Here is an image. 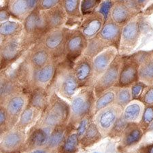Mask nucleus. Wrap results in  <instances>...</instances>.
<instances>
[{"instance_id": "obj_35", "label": "nucleus", "mask_w": 153, "mask_h": 153, "mask_svg": "<svg viewBox=\"0 0 153 153\" xmlns=\"http://www.w3.org/2000/svg\"><path fill=\"white\" fill-rule=\"evenodd\" d=\"M40 112L36 108L31 107V105H28L25 110L22 113L21 117L19 118V121L18 123V128L19 129H23L24 127L28 126L33 121L35 116Z\"/></svg>"}, {"instance_id": "obj_28", "label": "nucleus", "mask_w": 153, "mask_h": 153, "mask_svg": "<svg viewBox=\"0 0 153 153\" xmlns=\"http://www.w3.org/2000/svg\"><path fill=\"white\" fill-rule=\"evenodd\" d=\"M117 86L113 87L110 89L106 91L100 96L96 98L93 106L91 110V113L95 115L99 111L102 110L105 108H107L115 103L116 94H117Z\"/></svg>"}, {"instance_id": "obj_39", "label": "nucleus", "mask_w": 153, "mask_h": 153, "mask_svg": "<svg viewBox=\"0 0 153 153\" xmlns=\"http://www.w3.org/2000/svg\"><path fill=\"white\" fill-rule=\"evenodd\" d=\"M141 127H148L153 123V105L145 107L144 114L141 120Z\"/></svg>"}, {"instance_id": "obj_51", "label": "nucleus", "mask_w": 153, "mask_h": 153, "mask_svg": "<svg viewBox=\"0 0 153 153\" xmlns=\"http://www.w3.org/2000/svg\"><path fill=\"white\" fill-rule=\"evenodd\" d=\"M94 153H98V152H94Z\"/></svg>"}, {"instance_id": "obj_29", "label": "nucleus", "mask_w": 153, "mask_h": 153, "mask_svg": "<svg viewBox=\"0 0 153 153\" xmlns=\"http://www.w3.org/2000/svg\"><path fill=\"white\" fill-rule=\"evenodd\" d=\"M49 97H48L46 89L42 88H36L31 92L29 105L36 108V110L42 112L48 105Z\"/></svg>"}, {"instance_id": "obj_22", "label": "nucleus", "mask_w": 153, "mask_h": 153, "mask_svg": "<svg viewBox=\"0 0 153 153\" xmlns=\"http://www.w3.org/2000/svg\"><path fill=\"white\" fill-rule=\"evenodd\" d=\"M140 63L139 80L148 86L153 85V51L136 53Z\"/></svg>"}, {"instance_id": "obj_4", "label": "nucleus", "mask_w": 153, "mask_h": 153, "mask_svg": "<svg viewBox=\"0 0 153 153\" xmlns=\"http://www.w3.org/2000/svg\"><path fill=\"white\" fill-rule=\"evenodd\" d=\"M34 44L30 42L23 33L0 43V71H5L23 57Z\"/></svg>"}, {"instance_id": "obj_3", "label": "nucleus", "mask_w": 153, "mask_h": 153, "mask_svg": "<svg viewBox=\"0 0 153 153\" xmlns=\"http://www.w3.org/2000/svg\"><path fill=\"white\" fill-rule=\"evenodd\" d=\"M70 118V105L53 92L49 97L48 105L42 112L40 124L44 127H56L63 126Z\"/></svg>"}, {"instance_id": "obj_43", "label": "nucleus", "mask_w": 153, "mask_h": 153, "mask_svg": "<svg viewBox=\"0 0 153 153\" xmlns=\"http://www.w3.org/2000/svg\"><path fill=\"white\" fill-rule=\"evenodd\" d=\"M61 2V0H39L37 8L39 11L47 10L57 6Z\"/></svg>"}, {"instance_id": "obj_10", "label": "nucleus", "mask_w": 153, "mask_h": 153, "mask_svg": "<svg viewBox=\"0 0 153 153\" xmlns=\"http://www.w3.org/2000/svg\"><path fill=\"white\" fill-rule=\"evenodd\" d=\"M87 38L77 29H68L66 36L65 59L71 63L84 55L88 46Z\"/></svg>"}, {"instance_id": "obj_18", "label": "nucleus", "mask_w": 153, "mask_h": 153, "mask_svg": "<svg viewBox=\"0 0 153 153\" xmlns=\"http://www.w3.org/2000/svg\"><path fill=\"white\" fill-rule=\"evenodd\" d=\"M29 97L23 92L12 96L1 105L4 106L8 113L11 125H14L19 120L21 114L29 105Z\"/></svg>"}, {"instance_id": "obj_8", "label": "nucleus", "mask_w": 153, "mask_h": 153, "mask_svg": "<svg viewBox=\"0 0 153 153\" xmlns=\"http://www.w3.org/2000/svg\"><path fill=\"white\" fill-rule=\"evenodd\" d=\"M141 19L138 15L134 16L131 21L123 27L121 39L118 53L124 56L132 52L139 44L142 35Z\"/></svg>"}, {"instance_id": "obj_38", "label": "nucleus", "mask_w": 153, "mask_h": 153, "mask_svg": "<svg viewBox=\"0 0 153 153\" xmlns=\"http://www.w3.org/2000/svg\"><path fill=\"white\" fill-rule=\"evenodd\" d=\"M114 4L115 3L113 0H102V1L99 6L97 11L102 14L105 22L108 21L110 19L111 12H112Z\"/></svg>"}, {"instance_id": "obj_36", "label": "nucleus", "mask_w": 153, "mask_h": 153, "mask_svg": "<svg viewBox=\"0 0 153 153\" xmlns=\"http://www.w3.org/2000/svg\"><path fill=\"white\" fill-rule=\"evenodd\" d=\"M79 139L77 133L69 135L63 143L61 153H75L78 149Z\"/></svg>"}, {"instance_id": "obj_46", "label": "nucleus", "mask_w": 153, "mask_h": 153, "mask_svg": "<svg viewBox=\"0 0 153 153\" xmlns=\"http://www.w3.org/2000/svg\"><path fill=\"white\" fill-rule=\"evenodd\" d=\"M6 123L8 124H10L8 113H7L4 106L1 105V107H0V125H1V127H4V125H6Z\"/></svg>"}, {"instance_id": "obj_41", "label": "nucleus", "mask_w": 153, "mask_h": 153, "mask_svg": "<svg viewBox=\"0 0 153 153\" xmlns=\"http://www.w3.org/2000/svg\"><path fill=\"white\" fill-rule=\"evenodd\" d=\"M140 99V101L146 106L153 105V85L147 86Z\"/></svg>"}, {"instance_id": "obj_34", "label": "nucleus", "mask_w": 153, "mask_h": 153, "mask_svg": "<svg viewBox=\"0 0 153 153\" xmlns=\"http://www.w3.org/2000/svg\"><path fill=\"white\" fill-rule=\"evenodd\" d=\"M65 138V129L63 126L56 127L55 129L50 135L47 144V147L49 149H55L57 148L63 142Z\"/></svg>"}, {"instance_id": "obj_49", "label": "nucleus", "mask_w": 153, "mask_h": 153, "mask_svg": "<svg viewBox=\"0 0 153 153\" xmlns=\"http://www.w3.org/2000/svg\"><path fill=\"white\" fill-rule=\"evenodd\" d=\"M145 153H153V143L146 148Z\"/></svg>"}, {"instance_id": "obj_11", "label": "nucleus", "mask_w": 153, "mask_h": 153, "mask_svg": "<svg viewBox=\"0 0 153 153\" xmlns=\"http://www.w3.org/2000/svg\"><path fill=\"white\" fill-rule=\"evenodd\" d=\"M140 63L136 53L123 56L117 87H130L139 80Z\"/></svg>"}, {"instance_id": "obj_33", "label": "nucleus", "mask_w": 153, "mask_h": 153, "mask_svg": "<svg viewBox=\"0 0 153 153\" xmlns=\"http://www.w3.org/2000/svg\"><path fill=\"white\" fill-rule=\"evenodd\" d=\"M131 88L129 87H117V94H116L115 104L120 106L123 109L133 101Z\"/></svg>"}, {"instance_id": "obj_42", "label": "nucleus", "mask_w": 153, "mask_h": 153, "mask_svg": "<svg viewBox=\"0 0 153 153\" xmlns=\"http://www.w3.org/2000/svg\"><path fill=\"white\" fill-rule=\"evenodd\" d=\"M128 124H129V123L126 122L125 120L123 119V117H121L117 120V122L116 123V124L114 125V127H113L112 129L111 130L110 133L112 132V134L114 135H118L122 134L123 133H124Z\"/></svg>"}, {"instance_id": "obj_19", "label": "nucleus", "mask_w": 153, "mask_h": 153, "mask_svg": "<svg viewBox=\"0 0 153 153\" xmlns=\"http://www.w3.org/2000/svg\"><path fill=\"white\" fill-rule=\"evenodd\" d=\"M105 20L102 14L95 11L87 16H83L78 29L87 39L94 38L104 25Z\"/></svg>"}, {"instance_id": "obj_30", "label": "nucleus", "mask_w": 153, "mask_h": 153, "mask_svg": "<svg viewBox=\"0 0 153 153\" xmlns=\"http://www.w3.org/2000/svg\"><path fill=\"white\" fill-rule=\"evenodd\" d=\"M51 127H44L34 130L29 137V146L32 148H39L47 145L50 137Z\"/></svg>"}, {"instance_id": "obj_1", "label": "nucleus", "mask_w": 153, "mask_h": 153, "mask_svg": "<svg viewBox=\"0 0 153 153\" xmlns=\"http://www.w3.org/2000/svg\"><path fill=\"white\" fill-rule=\"evenodd\" d=\"M61 61L57 59H53L48 65L38 69L31 68L21 61L16 70L12 73L16 76L22 85L27 86L30 88L31 92L38 88L46 89L53 82L56 68Z\"/></svg>"}, {"instance_id": "obj_24", "label": "nucleus", "mask_w": 153, "mask_h": 153, "mask_svg": "<svg viewBox=\"0 0 153 153\" xmlns=\"http://www.w3.org/2000/svg\"><path fill=\"white\" fill-rule=\"evenodd\" d=\"M25 134L19 128L5 133L1 137V150L6 152H12L18 150L23 145Z\"/></svg>"}, {"instance_id": "obj_13", "label": "nucleus", "mask_w": 153, "mask_h": 153, "mask_svg": "<svg viewBox=\"0 0 153 153\" xmlns=\"http://www.w3.org/2000/svg\"><path fill=\"white\" fill-rule=\"evenodd\" d=\"M23 25L24 36L33 44H35L45 34L41 11L37 8L24 20Z\"/></svg>"}, {"instance_id": "obj_7", "label": "nucleus", "mask_w": 153, "mask_h": 153, "mask_svg": "<svg viewBox=\"0 0 153 153\" xmlns=\"http://www.w3.org/2000/svg\"><path fill=\"white\" fill-rule=\"evenodd\" d=\"M68 29L65 27L54 29L46 33L38 41L48 49L54 59L63 61L65 58L66 36Z\"/></svg>"}, {"instance_id": "obj_16", "label": "nucleus", "mask_w": 153, "mask_h": 153, "mask_svg": "<svg viewBox=\"0 0 153 153\" xmlns=\"http://www.w3.org/2000/svg\"><path fill=\"white\" fill-rule=\"evenodd\" d=\"M41 14L45 28V33L54 29L63 27L68 22V17L61 3L53 8L41 11Z\"/></svg>"}, {"instance_id": "obj_37", "label": "nucleus", "mask_w": 153, "mask_h": 153, "mask_svg": "<svg viewBox=\"0 0 153 153\" xmlns=\"http://www.w3.org/2000/svg\"><path fill=\"white\" fill-rule=\"evenodd\" d=\"M102 0H82L80 11L82 16H87L93 12L97 11Z\"/></svg>"}, {"instance_id": "obj_26", "label": "nucleus", "mask_w": 153, "mask_h": 153, "mask_svg": "<svg viewBox=\"0 0 153 153\" xmlns=\"http://www.w3.org/2000/svg\"><path fill=\"white\" fill-rule=\"evenodd\" d=\"M23 33V23L18 21H6L0 23V43L15 38Z\"/></svg>"}, {"instance_id": "obj_6", "label": "nucleus", "mask_w": 153, "mask_h": 153, "mask_svg": "<svg viewBox=\"0 0 153 153\" xmlns=\"http://www.w3.org/2000/svg\"><path fill=\"white\" fill-rule=\"evenodd\" d=\"M96 100L93 86L82 88L71 100L70 118L71 123L80 122L84 117L90 114Z\"/></svg>"}, {"instance_id": "obj_5", "label": "nucleus", "mask_w": 153, "mask_h": 153, "mask_svg": "<svg viewBox=\"0 0 153 153\" xmlns=\"http://www.w3.org/2000/svg\"><path fill=\"white\" fill-rule=\"evenodd\" d=\"M53 80L55 85V91H56L62 97L68 100L73 98L76 91L80 88L74 73L73 63L65 58L57 65Z\"/></svg>"}, {"instance_id": "obj_47", "label": "nucleus", "mask_w": 153, "mask_h": 153, "mask_svg": "<svg viewBox=\"0 0 153 153\" xmlns=\"http://www.w3.org/2000/svg\"><path fill=\"white\" fill-rule=\"evenodd\" d=\"M114 1V3H123V4H128L131 5L133 6L137 7L138 8L137 0H113ZM140 9V8H139Z\"/></svg>"}, {"instance_id": "obj_20", "label": "nucleus", "mask_w": 153, "mask_h": 153, "mask_svg": "<svg viewBox=\"0 0 153 153\" xmlns=\"http://www.w3.org/2000/svg\"><path fill=\"white\" fill-rule=\"evenodd\" d=\"M118 55L119 53L117 48L110 47L105 49L93 59V86Z\"/></svg>"}, {"instance_id": "obj_9", "label": "nucleus", "mask_w": 153, "mask_h": 153, "mask_svg": "<svg viewBox=\"0 0 153 153\" xmlns=\"http://www.w3.org/2000/svg\"><path fill=\"white\" fill-rule=\"evenodd\" d=\"M123 62V56L118 55L102 76L93 86L96 98L113 87L117 86L119 80L120 71Z\"/></svg>"}, {"instance_id": "obj_25", "label": "nucleus", "mask_w": 153, "mask_h": 153, "mask_svg": "<svg viewBox=\"0 0 153 153\" xmlns=\"http://www.w3.org/2000/svg\"><path fill=\"white\" fill-rule=\"evenodd\" d=\"M145 110L141 101L134 100L123 109L122 117L128 123H137L141 121Z\"/></svg>"}, {"instance_id": "obj_44", "label": "nucleus", "mask_w": 153, "mask_h": 153, "mask_svg": "<svg viewBox=\"0 0 153 153\" xmlns=\"http://www.w3.org/2000/svg\"><path fill=\"white\" fill-rule=\"evenodd\" d=\"M89 125V114H88L87 116H86L85 117H84L79 122L78 127L77 129V134L80 139H81V138L85 135Z\"/></svg>"}, {"instance_id": "obj_45", "label": "nucleus", "mask_w": 153, "mask_h": 153, "mask_svg": "<svg viewBox=\"0 0 153 153\" xmlns=\"http://www.w3.org/2000/svg\"><path fill=\"white\" fill-rule=\"evenodd\" d=\"M10 17H12L11 14L6 5L1 6V8H0V23H2L4 22L8 21Z\"/></svg>"}, {"instance_id": "obj_23", "label": "nucleus", "mask_w": 153, "mask_h": 153, "mask_svg": "<svg viewBox=\"0 0 153 153\" xmlns=\"http://www.w3.org/2000/svg\"><path fill=\"white\" fill-rule=\"evenodd\" d=\"M139 10L128 4L115 3L111 12V19L123 27L127 24L134 16L138 14Z\"/></svg>"}, {"instance_id": "obj_14", "label": "nucleus", "mask_w": 153, "mask_h": 153, "mask_svg": "<svg viewBox=\"0 0 153 153\" xmlns=\"http://www.w3.org/2000/svg\"><path fill=\"white\" fill-rule=\"evenodd\" d=\"M50 52L41 43L37 42L23 56L22 61L33 68H42L53 60Z\"/></svg>"}, {"instance_id": "obj_27", "label": "nucleus", "mask_w": 153, "mask_h": 153, "mask_svg": "<svg viewBox=\"0 0 153 153\" xmlns=\"http://www.w3.org/2000/svg\"><path fill=\"white\" fill-rule=\"evenodd\" d=\"M142 135L141 127H139L137 123H129L123 133L122 145L125 148L134 146L141 140Z\"/></svg>"}, {"instance_id": "obj_21", "label": "nucleus", "mask_w": 153, "mask_h": 153, "mask_svg": "<svg viewBox=\"0 0 153 153\" xmlns=\"http://www.w3.org/2000/svg\"><path fill=\"white\" fill-rule=\"evenodd\" d=\"M39 0H6L12 17L23 23V21L35 10Z\"/></svg>"}, {"instance_id": "obj_31", "label": "nucleus", "mask_w": 153, "mask_h": 153, "mask_svg": "<svg viewBox=\"0 0 153 153\" xmlns=\"http://www.w3.org/2000/svg\"><path fill=\"white\" fill-rule=\"evenodd\" d=\"M81 1L82 0H61V3L68 17V22L82 20L83 16L80 11Z\"/></svg>"}, {"instance_id": "obj_2", "label": "nucleus", "mask_w": 153, "mask_h": 153, "mask_svg": "<svg viewBox=\"0 0 153 153\" xmlns=\"http://www.w3.org/2000/svg\"><path fill=\"white\" fill-rule=\"evenodd\" d=\"M122 28L123 27L114 23L110 18L94 38L88 39V46L84 55L93 59L110 47L119 50Z\"/></svg>"}, {"instance_id": "obj_32", "label": "nucleus", "mask_w": 153, "mask_h": 153, "mask_svg": "<svg viewBox=\"0 0 153 153\" xmlns=\"http://www.w3.org/2000/svg\"><path fill=\"white\" fill-rule=\"evenodd\" d=\"M102 134L95 123H91L84 136L81 138V144L88 147L99 142L102 137Z\"/></svg>"}, {"instance_id": "obj_17", "label": "nucleus", "mask_w": 153, "mask_h": 153, "mask_svg": "<svg viewBox=\"0 0 153 153\" xmlns=\"http://www.w3.org/2000/svg\"><path fill=\"white\" fill-rule=\"evenodd\" d=\"M23 86L13 74L1 72L0 103L1 105L12 96L23 93Z\"/></svg>"}, {"instance_id": "obj_48", "label": "nucleus", "mask_w": 153, "mask_h": 153, "mask_svg": "<svg viewBox=\"0 0 153 153\" xmlns=\"http://www.w3.org/2000/svg\"><path fill=\"white\" fill-rule=\"evenodd\" d=\"M149 1V0H137L138 8L140 9L141 8L144 7L145 5L148 3V1Z\"/></svg>"}, {"instance_id": "obj_12", "label": "nucleus", "mask_w": 153, "mask_h": 153, "mask_svg": "<svg viewBox=\"0 0 153 153\" xmlns=\"http://www.w3.org/2000/svg\"><path fill=\"white\" fill-rule=\"evenodd\" d=\"M123 109L117 104L105 108L95 114V120L102 135L110 134L117 120L122 117Z\"/></svg>"}, {"instance_id": "obj_40", "label": "nucleus", "mask_w": 153, "mask_h": 153, "mask_svg": "<svg viewBox=\"0 0 153 153\" xmlns=\"http://www.w3.org/2000/svg\"><path fill=\"white\" fill-rule=\"evenodd\" d=\"M147 86L144 82L141 81H138V82L134 84L131 86V95L133 97V100H138L141 98L142 93L145 90V88L147 87Z\"/></svg>"}, {"instance_id": "obj_15", "label": "nucleus", "mask_w": 153, "mask_h": 153, "mask_svg": "<svg viewBox=\"0 0 153 153\" xmlns=\"http://www.w3.org/2000/svg\"><path fill=\"white\" fill-rule=\"evenodd\" d=\"M73 70L80 88L93 86V59L83 55L73 63Z\"/></svg>"}, {"instance_id": "obj_50", "label": "nucleus", "mask_w": 153, "mask_h": 153, "mask_svg": "<svg viewBox=\"0 0 153 153\" xmlns=\"http://www.w3.org/2000/svg\"><path fill=\"white\" fill-rule=\"evenodd\" d=\"M31 153H46V151H45V150H44L37 149V150H33V151L31 152Z\"/></svg>"}]
</instances>
